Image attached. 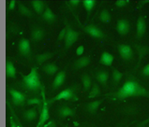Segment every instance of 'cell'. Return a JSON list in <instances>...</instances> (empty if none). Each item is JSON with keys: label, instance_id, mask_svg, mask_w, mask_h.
Segmentation results:
<instances>
[{"label": "cell", "instance_id": "cell-1", "mask_svg": "<svg viewBox=\"0 0 149 127\" xmlns=\"http://www.w3.org/2000/svg\"><path fill=\"white\" fill-rule=\"evenodd\" d=\"M110 98L117 100H125L130 97H149V91H147L142 84H140L135 78H130L119 88L116 92L107 95Z\"/></svg>", "mask_w": 149, "mask_h": 127}, {"label": "cell", "instance_id": "cell-2", "mask_svg": "<svg viewBox=\"0 0 149 127\" xmlns=\"http://www.w3.org/2000/svg\"><path fill=\"white\" fill-rule=\"evenodd\" d=\"M21 76L23 78V85L29 91L38 92L40 89H42L39 74H38L37 67H32L30 73L28 75H24L21 73Z\"/></svg>", "mask_w": 149, "mask_h": 127}, {"label": "cell", "instance_id": "cell-3", "mask_svg": "<svg viewBox=\"0 0 149 127\" xmlns=\"http://www.w3.org/2000/svg\"><path fill=\"white\" fill-rule=\"evenodd\" d=\"M65 24L67 28V34H66L65 40H64V49H65V50H68L78 40L80 37V33L73 30V29L70 27V25L68 23L67 21H65Z\"/></svg>", "mask_w": 149, "mask_h": 127}, {"label": "cell", "instance_id": "cell-4", "mask_svg": "<svg viewBox=\"0 0 149 127\" xmlns=\"http://www.w3.org/2000/svg\"><path fill=\"white\" fill-rule=\"evenodd\" d=\"M76 99H77V95H76L75 88L70 87L61 91L58 95H56L53 98H51L47 101L49 104H53L54 102H56V101H60V100H76Z\"/></svg>", "mask_w": 149, "mask_h": 127}, {"label": "cell", "instance_id": "cell-5", "mask_svg": "<svg viewBox=\"0 0 149 127\" xmlns=\"http://www.w3.org/2000/svg\"><path fill=\"white\" fill-rule=\"evenodd\" d=\"M42 91V95H43V105H42V109L40 112V116L39 119V122L36 127H42L44 124H46V121L49 120V109H48V101L46 100L45 95H44V87L41 89Z\"/></svg>", "mask_w": 149, "mask_h": 127}, {"label": "cell", "instance_id": "cell-6", "mask_svg": "<svg viewBox=\"0 0 149 127\" xmlns=\"http://www.w3.org/2000/svg\"><path fill=\"white\" fill-rule=\"evenodd\" d=\"M81 27H82V29L86 34H88L89 36H91L93 37H95V39H104L106 37L103 31L94 24L84 25H84H81Z\"/></svg>", "mask_w": 149, "mask_h": 127}, {"label": "cell", "instance_id": "cell-7", "mask_svg": "<svg viewBox=\"0 0 149 127\" xmlns=\"http://www.w3.org/2000/svg\"><path fill=\"white\" fill-rule=\"evenodd\" d=\"M117 49H118V52L120 54V56L122 57V59H124L126 61H129L133 58V50L130 45L119 44Z\"/></svg>", "mask_w": 149, "mask_h": 127}, {"label": "cell", "instance_id": "cell-8", "mask_svg": "<svg viewBox=\"0 0 149 127\" xmlns=\"http://www.w3.org/2000/svg\"><path fill=\"white\" fill-rule=\"evenodd\" d=\"M10 94L11 95L12 104L15 106H22L24 105V101L26 100V95L22 94L21 92L14 90V89H10Z\"/></svg>", "mask_w": 149, "mask_h": 127}, {"label": "cell", "instance_id": "cell-9", "mask_svg": "<svg viewBox=\"0 0 149 127\" xmlns=\"http://www.w3.org/2000/svg\"><path fill=\"white\" fill-rule=\"evenodd\" d=\"M130 30V24L129 21L126 19H120L117 21L116 23V31L118 34H120L121 36H126L129 34Z\"/></svg>", "mask_w": 149, "mask_h": 127}, {"label": "cell", "instance_id": "cell-10", "mask_svg": "<svg viewBox=\"0 0 149 127\" xmlns=\"http://www.w3.org/2000/svg\"><path fill=\"white\" fill-rule=\"evenodd\" d=\"M18 49L19 52L24 56H29L31 53V49H30V41L27 39H22L19 41L18 44Z\"/></svg>", "mask_w": 149, "mask_h": 127}, {"label": "cell", "instance_id": "cell-11", "mask_svg": "<svg viewBox=\"0 0 149 127\" xmlns=\"http://www.w3.org/2000/svg\"><path fill=\"white\" fill-rule=\"evenodd\" d=\"M136 37H138V39H141V37H143V35L146 34V19H144V17L140 15L139 18H138V21H137V25H136Z\"/></svg>", "mask_w": 149, "mask_h": 127}, {"label": "cell", "instance_id": "cell-12", "mask_svg": "<svg viewBox=\"0 0 149 127\" xmlns=\"http://www.w3.org/2000/svg\"><path fill=\"white\" fill-rule=\"evenodd\" d=\"M65 79H66V70L59 71L56 74V76H55V78L54 79V81H53L54 90L60 88L64 84V82H65Z\"/></svg>", "mask_w": 149, "mask_h": 127}, {"label": "cell", "instance_id": "cell-13", "mask_svg": "<svg viewBox=\"0 0 149 127\" xmlns=\"http://www.w3.org/2000/svg\"><path fill=\"white\" fill-rule=\"evenodd\" d=\"M113 60H114V57L113 54L109 53L108 52H103L101 53L100 64L105 66H112Z\"/></svg>", "mask_w": 149, "mask_h": 127}, {"label": "cell", "instance_id": "cell-14", "mask_svg": "<svg viewBox=\"0 0 149 127\" xmlns=\"http://www.w3.org/2000/svg\"><path fill=\"white\" fill-rule=\"evenodd\" d=\"M45 37V31L40 27H35L31 32V39L34 42H39Z\"/></svg>", "mask_w": 149, "mask_h": 127}, {"label": "cell", "instance_id": "cell-15", "mask_svg": "<svg viewBox=\"0 0 149 127\" xmlns=\"http://www.w3.org/2000/svg\"><path fill=\"white\" fill-rule=\"evenodd\" d=\"M91 63V58L90 56H82L79 59L75 61L74 63V68L75 69H81L84 68V67H86L87 66H89V64Z\"/></svg>", "mask_w": 149, "mask_h": 127}, {"label": "cell", "instance_id": "cell-16", "mask_svg": "<svg viewBox=\"0 0 149 127\" xmlns=\"http://www.w3.org/2000/svg\"><path fill=\"white\" fill-rule=\"evenodd\" d=\"M109 72L107 70H100L97 73L96 75V79L97 80L99 81L101 85L103 86H107V82H108V79H109Z\"/></svg>", "mask_w": 149, "mask_h": 127}, {"label": "cell", "instance_id": "cell-17", "mask_svg": "<svg viewBox=\"0 0 149 127\" xmlns=\"http://www.w3.org/2000/svg\"><path fill=\"white\" fill-rule=\"evenodd\" d=\"M31 4H32L34 10H35L38 14H43L46 8H47L45 2L41 1V0H33V1H31Z\"/></svg>", "mask_w": 149, "mask_h": 127}, {"label": "cell", "instance_id": "cell-18", "mask_svg": "<svg viewBox=\"0 0 149 127\" xmlns=\"http://www.w3.org/2000/svg\"><path fill=\"white\" fill-rule=\"evenodd\" d=\"M103 102V100H97V101H92V102H89L86 105V109L91 114H95L97 109H99L101 103Z\"/></svg>", "mask_w": 149, "mask_h": 127}, {"label": "cell", "instance_id": "cell-19", "mask_svg": "<svg viewBox=\"0 0 149 127\" xmlns=\"http://www.w3.org/2000/svg\"><path fill=\"white\" fill-rule=\"evenodd\" d=\"M58 114L61 118L72 117L75 115V111L72 108L67 107V106H62L58 109Z\"/></svg>", "mask_w": 149, "mask_h": 127}, {"label": "cell", "instance_id": "cell-20", "mask_svg": "<svg viewBox=\"0 0 149 127\" xmlns=\"http://www.w3.org/2000/svg\"><path fill=\"white\" fill-rule=\"evenodd\" d=\"M17 71L14 66V64L10 61H7L6 63V76L8 78L16 79Z\"/></svg>", "mask_w": 149, "mask_h": 127}, {"label": "cell", "instance_id": "cell-21", "mask_svg": "<svg viewBox=\"0 0 149 127\" xmlns=\"http://www.w3.org/2000/svg\"><path fill=\"white\" fill-rule=\"evenodd\" d=\"M42 70H43L46 74L52 76L58 71V66L55 65V62L48 63V64H45V65L42 66Z\"/></svg>", "mask_w": 149, "mask_h": 127}, {"label": "cell", "instance_id": "cell-22", "mask_svg": "<svg viewBox=\"0 0 149 127\" xmlns=\"http://www.w3.org/2000/svg\"><path fill=\"white\" fill-rule=\"evenodd\" d=\"M23 116L24 118V120H26L28 121H34V120H36L38 117V110L35 108L26 109V110L23 113Z\"/></svg>", "mask_w": 149, "mask_h": 127}, {"label": "cell", "instance_id": "cell-23", "mask_svg": "<svg viewBox=\"0 0 149 127\" xmlns=\"http://www.w3.org/2000/svg\"><path fill=\"white\" fill-rule=\"evenodd\" d=\"M42 18L48 23H54L56 20V15L54 13V11L49 7H47L45 11L43 12V14H42Z\"/></svg>", "mask_w": 149, "mask_h": 127}, {"label": "cell", "instance_id": "cell-24", "mask_svg": "<svg viewBox=\"0 0 149 127\" xmlns=\"http://www.w3.org/2000/svg\"><path fill=\"white\" fill-rule=\"evenodd\" d=\"M55 52H44V53L38 54V55H36L37 63L39 64V65H42V64H44L45 62H47L49 59L52 58Z\"/></svg>", "mask_w": 149, "mask_h": 127}, {"label": "cell", "instance_id": "cell-25", "mask_svg": "<svg viewBox=\"0 0 149 127\" xmlns=\"http://www.w3.org/2000/svg\"><path fill=\"white\" fill-rule=\"evenodd\" d=\"M82 82H83V86H84V92H88L89 90H91L92 88V81H91V78L88 74L84 73L82 75Z\"/></svg>", "mask_w": 149, "mask_h": 127}, {"label": "cell", "instance_id": "cell-26", "mask_svg": "<svg viewBox=\"0 0 149 127\" xmlns=\"http://www.w3.org/2000/svg\"><path fill=\"white\" fill-rule=\"evenodd\" d=\"M82 3H83L84 10H86L87 12V19H88V17L90 15L92 10L94 8V7L96 5V1L95 0H84V1H82Z\"/></svg>", "mask_w": 149, "mask_h": 127}, {"label": "cell", "instance_id": "cell-27", "mask_svg": "<svg viewBox=\"0 0 149 127\" xmlns=\"http://www.w3.org/2000/svg\"><path fill=\"white\" fill-rule=\"evenodd\" d=\"M99 95H100V88L99 84L95 82V83H93L91 90L89 92L88 98H96V97Z\"/></svg>", "mask_w": 149, "mask_h": 127}, {"label": "cell", "instance_id": "cell-28", "mask_svg": "<svg viewBox=\"0 0 149 127\" xmlns=\"http://www.w3.org/2000/svg\"><path fill=\"white\" fill-rule=\"evenodd\" d=\"M100 20L101 21L102 23H109L111 21V14L108 10H106V8H104V10H102L100 11Z\"/></svg>", "mask_w": 149, "mask_h": 127}, {"label": "cell", "instance_id": "cell-29", "mask_svg": "<svg viewBox=\"0 0 149 127\" xmlns=\"http://www.w3.org/2000/svg\"><path fill=\"white\" fill-rule=\"evenodd\" d=\"M124 74L120 72L119 70L116 69V68H113V72H112V78H113V81L114 84H118L119 81L121 80V79L123 78Z\"/></svg>", "mask_w": 149, "mask_h": 127}, {"label": "cell", "instance_id": "cell-30", "mask_svg": "<svg viewBox=\"0 0 149 127\" xmlns=\"http://www.w3.org/2000/svg\"><path fill=\"white\" fill-rule=\"evenodd\" d=\"M19 11H20V13L23 14L24 16H26V17H32L33 16L32 11L23 3L19 4Z\"/></svg>", "mask_w": 149, "mask_h": 127}, {"label": "cell", "instance_id": "cell-31", "mask_svg": "<svg viewBox=\"0 0 149 127\" xmlns=\"http://www.w3.org/2000/svg\"><path fill=\"white\" fill-rule=\"evenodd\" d=\"M42 103H43V101H41V100L39 99V98H30V99L26 100V104L29 105V106H32V105L40 106Z\"/></svg>", "mask_w": 149, "mask_h": 127}, {"label": "cell", "instance_id": "cell-32", "mask_svg": "<svg viewBox=\"0 0 149 127\" xmlns=\"http://www.w3.org/2000/svg\"><path fill=\"white\" fill-rule=\"evenodd\" d=\"M6 104L8 105V108H10V112H11V115H12V116H13V118H14V119L16 120V121H17V125H18V127H24V126H23V124H21V122H20L19 119H18V118H17V116H16V114H15V112L13 111V109H12V108H11V106H10V103H8V101H7V102H6Z\"/></svg>", "mask_w": 149, "mask_h": 127}, {"label": "cell", "instance_id": "cell-33", "mask_svg": "<svg viewBox=\"0 0 149 127\" xmlns=\"http://www.w3.org/2000/svg\"><path fill=\"white\" fill-rule=\"evenodd\" d=\"M66 34H67V28L66 26L64 27L62 30L59 33V35L57 37V41H62V40H65V37H66Z\"/></svg>", "mask_w": 149, "mask_h": 127}, {"label": "cell", "instance_id": "cell-34", "mask_svg": "<svg viewBox=\"0 0 149 127\" xmlns=\"http://www.w3.org/2000/svg\"><path fill=\"white\" fill-rule=\"evenodd\" d=\"M129 1L127 0H117L116 2V6L118 8H123V7H126Z\"/></svg>", "mask_w": 149, "mask_h": 127}, {"label": "cell", "instance_id": "cell-35", "mask_svg": "<svg viewBox=\"0 0 149 127\" xmlns=\"http://www.w3.org/2000/svg\"><path fill=\"white\" fill-rule=\"evenodd\" d=\"M84 52V47L83 45L79 46V47L76 49V54H77L78 56H82Z\"/></svg>", "mask_w": 149, "mask_h": 127}, {"label": "cell", "instance_id": "cell-36", "mask_svg": "<svg viewBox=\"0 0 149 127\" xmlns=\"http://www.w3.org/2000/svg\"><path fill=\"white\" fill-rule=\"evenodd\" d=\"M142 74L143 76H146V77H148V76H149V64H147L146 66H143V68L142 70Z\"/></svg>", "mask_w": 149, "mask_h": 127}, {"label": "cell", "instance_id": "cell-37", "mask_svg": "<svg viewBox=\"0 0 149 127\" xmlns=\"http://www.w3.org/2000/svg\"><path fill=\"white\" fill-rule=\"evenodd\" d=\"M16 6V1L15 0H11V1L10 2V4H8V10H14V8Z\"/></svg>", "mask_w": 149, "mask_h": 127}, {"label": "cell", "instance_id": "cell-38", "mask_svg": "<svg viewBox=\"0 0 149 127\" xmlns=\"http://www.w3.org/2000/svg\"><path fill=\"white\" fill-rule=\"evenodd\" d=\"M69 3L70 4L72 7H78L79 4L81 3V1H80V0H70Z\"/></svg>", "mask_w": 149, "mask_h": 127}, {"label": "cell", "instance_id": "cell-39", "mask_svg": "<svg viewBox=\"0 0 149 127\" xmlns=\"http://www.w3.org/2000/svg\"><path fill=\"white\" fill-rule=\"evenodd\" d=\"M42 127H56V124H55V121H50L48 124H44Z\"/></svg>", "mask_w": 149, "mask_h": 127}, {"label": "cell", "instance_id": "cell-40", "mask_svg": "<svg viewBox=\"0 0 149 127\" xmlns=\"http://www.w3.org/2000/svg\"><path fill=\"white\" fill-rule=\"evenodd\" d=\"M10 127H18V125H17V124H16V121H14L13 116L10 117Z\"/></svg>", "mask_w": 149, "mask_h": 127}, {"label": "cell", "instance_id": "cell-41", "mask_svg": "<svg viewBox=\"0 0 149 127\" xmlns=\"http://www.w3.org/2000/svg\"><path fill=\"white\" fill-rule=\"evenodd\" d=\"M146 3H149V0H146V1H143V2H140V4H139V6H138V8H141V7H143L144 4Z\"/></svg>", "mask_w": 149, "mask_h": 127}, {"label": "cell", "instance_id": "cell-42", "mask_svg": "<svg viewBox=\"0 0 149 127\" xmlns=\"http://www.w3.org/2000/svg\"><path fill=\"white\" fill-rule=\"evenodd\" d=\"M147 122H149V118H148L147 120H146V121H144L143 122V124H142V125H146V124H147Z\"/></svg>", "mask_w": 149, "mask_h": 127}, {"label": "cell", "instance_id": "cell-43", "mask_svg": "<svg viewBox=\"0 0 149 127\" xmlns=\"http://www.w3.org/2000/svg\"><path fill=\"white\" fill-rule=\"evenodd\" d=\"M65 127H68V126H65Z\"/></svg>", "mask_w": 149, "mask_h": 127}]
</instances>
